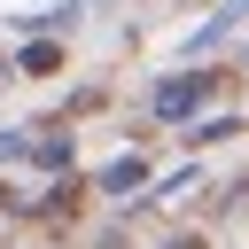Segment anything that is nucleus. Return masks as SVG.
I'll return each mask as SVG.
<instances>
[{
  "label": "nucleus",
  "instance_id": "2",
  "mask_svg": "<svg viewBox=\"0 0 249 249\" xmlns=\"http://www.w3.org/2000/svg\"><path fill=\"white\" fill-rule=\"evenodd\" d=\"M54 62H62V47H23V70H31V78H47Z\"/></svg>",
  "mask_w": 249,
  "mask_h": 249
},
{
  "label": "nucleus",
  "instance_id": "1",
  "mask_svg": "<svg viewBox=\"0 0 249 249\" xmlns=\"http://www.w3.org/2000/svg\"><path fill=\"white\" fill-rule=\"evenodd\" d=\"M210 86H218V78H210V70H195V78H171V86H163V93H156V117H187V109H195V101H202V93H210Z\"/></svg>",
  "mask_w": 249,
  "mask_h": 249
}]
</instances>
